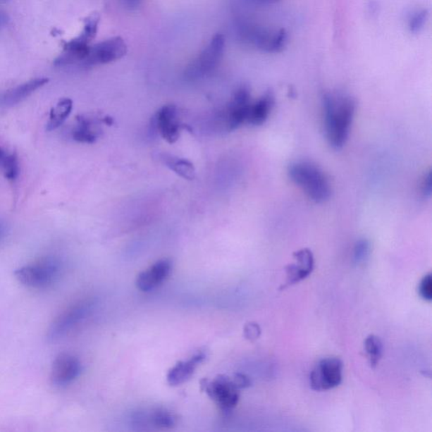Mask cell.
Instances as JSON below:
<instances>
[{
	"mask_svg": "<svg viewBox=\"0 0 432 432\" xmlns=\"http://www.w3.org/2000/svg\"><path fill=\"white\" fill-rule=\"evenodd\" d=\"M325 135L329 144L339 149L350 135L356 113V102L343 93H327L323 98Z\"/></svg>",
	"mask_w": 432,
	"mask_h": 432,
	"instance_id": "6da1fadb",
	"label": "cell"
},
{
	"mask_svg": "<svg viewBox=\"0 0 432 432\" xmlns=\"http://www.w3.org/2000/svg\"><path fill=\"white\" fill-rule=\"evenodd\" d=\"M292 181L316 203H323L331 198V185L318 166L310 161L293 162L288 168Z\"/></svg>",
	"mask_w": 432,
	"mask_h": 432,
	"instance_id": "7a4b0ae2",
	"label": "cell"
},
{
	"mask_svg": "<svg viewBox=\"0 0 432 432\" xmlns=\"http://www.w3.org/2000/svg\"><path fill=\"white\" fill-rule=\"evenodd\" d=\"M61 264L55 258H45L25 265L15 272L16 280L27 288L42 289L57 280L61 275Z\"/></svg>",
	"mask_w": 432,
	"mask_h": 432,
	"instance_id": "3957f363",
	"label": "cell"
},
{
	"mask_svg": "<svg viewBox=\"0 0 432 432\" xmlns=\"http://www.w3.org/2000/svg\"><path fill=\"white\" fill-rule=\"evenodd\" d=\"M201 388L225 412H230L238 404L240 389L233 382V378L220 375L213 380L201 381Z\"/></svg>",
	"mask_w": 432,
	"mask_h": 432,
	"instance_id": "277c9868",
	"label": "cell"
},
{
	"mask_svg": "<svg viewBox=\"0 0 432 432\" xmlns=\"http://www.w3.org/2000/svg\"><path fill=\"white\" fill-rule=\"evenodd\" d=\"M94 303L90 300L80 301L63 311L54 319L48 331V340L56 341L66 336L77 325L91 314Z\"/></svg>",
	"mask_w": 432,
	"mask_h": 432,
	"instance_id": "5b68a950",
	"label": "cell"
},
{
	"mask_svg": "<svg viewBox=\"0 0 432 432\" xmlns=\"http://www.w3.org/2000/svg\"><path fill=\"white\" fill-rule=\"evenodd\" d=\"M224 49L225 38L221 34H217L199 56L187 67L185 72L187 78L199 79L215 70L223 56Z\"/></svg>",
	"mask_w": 432,
	"mask_h": 432,
	"instance_id": "8992f818",
	"label": "cell"
},
{
	"mask_svg": "<svg viewBox=\"0 0 432 432\" xmlns=\"http://www.w3.org/2000/svg\"><path fill=\"white\" fill-rule=\"evenodd\" d=\"M343 378V362L339 358H325L321 360L310 374L311 388L315 391L335 388Z\"/></svg>",
	"mask_w": 432,
	"mask_h": 432,
	"instance_id": "52a82bcc",
	"label": "cell"
},
{
	"mask_svg": "<svg viewBox=\"0 0 432 432\" xmlns=\"http://www.w3.org/2000/svg\"><path fill=\"white\" fill-rule=\"evenodd\" d=\"M252 104L251 92L247 85L239 87L223 113L226 130L233 131L247 123L248 111Z\"/></svg>",
	"mask_w": 432,
	"mask_h": 432,
	"instance_id": "ba28073f",
	"label": "cell"
},
{
	"mask_svg": "<svg viewBox=\"0 0 432 432\" xmlns=\"http://www.w3.org/2000/svg\"><path fill=\"white\" fill-rule=\"evenodd\" d=\"M126 53L127 45L123 38L113 37L91 47L82 63L85 66L109 63L122 58Z\"/></svg>",
	"mask_w": 432,
	"mask_h": 432,
	"instance_id": "9c48e42d",
	"label": "cell"
},
{
	"mask_svg": "<svg viewBox=\"0 0 432 432\" xmlns=\"http://www.w3.org/2000/svg\"><path fill=\"white\" fill-rule=\"evenodd\" d=\"M155 123L162 138L170 144L176 142L185 128L179 118L178 109L175 105L162 106L156 114Z\"/></svg>",
	"mask_w": 432,
	"mask_h": 432,
	"instance_id": "30bf717a",
	"label": "cell"
},
{
	"mask_svg": "<svg viewBox=\"0 0 432 432\" xmlns=\"http://www.w3.org/2000/svg\"><path fill=\"white\" fill-rule=\"evenodd\" d=\"M82 370L78 358L73 354L63 353L58 354L54 361L51 369V380L56 386H66L78 378Z\"/></svg>",
	"mask_w": 432,
	"mask_h": 432,
	"instance_id": "8fae6325",
	"label": "cell"
},
{
	"mask_svg": "<svg viewBox=\"0 0 432 432\" xmlns=\"http://www.w3.org/2000/svg\"><path fill=\"white\" fill-rule=\"evenodd\" d=\"M293 257L296 263L285 267L286 280L285 285L281 286V290L305 280L314 271V257L309 248H303L295 252Z\"/></svg>",
	"mask_w": 432,
	"mask_h": 432,
	"instance_id": "7c38bea8",
	"label": "cell"
},
{
	"mask_svg": "<svg viewBox=\"0 0 432 432\" xmlns=\"http://www.w3.org/2000/svg\"><path fill=\"white\" fill-rule=\"evenodd\" d=\"M172 271V262L165 259L157 261L151 267L141 272L136 279L137 288L141 292H149L156 289L166 280Z\"/></svg>",
	"mask_w": 432,
	"mask_h": 432,
	"instance_id": "4fadbf2b",
	"label": "cell"
},
{
	"mask_svg": "<svg viewBox=\"0 0 432 432\" xmlns=\"http://www.w3.org/2000/svg\"><path fill=\"white\" fill-rule=\"evenodd\" d=\"M132 425L139 429L147 426H155L157 428H172L175 425L173 414L165 409L156 408L151 410H138L131 416Z\"/></svg>",
	"mask_w": 432,
	"mask_h": 432,
	"instance_id": "5bb4252c",
	"label": "cell"
},
{
	"mask_svg": "<svg viewBox=\"0 0 432 432\" xmlns=\"http://www.w3.org/2000/svg\"><path fill=\"white\" fill-rule=\"evenodd\" d=\"M205 354L199 352L187 361H182L177 363L172 369L168 371L166 379L171 386H178L187 382L194 375L195 370L201 363L204 361Z\"/></svg>",
	"mask_w": 432,
	"mask_h": 432,
	"instance_id": "9a60e30c",
	"label": "cell"
},
{
	"mask_svg": "<svg viewBox=\"0 0 432 432\" xmlns=\"http://www.w3.org/2000/svg\"><path fill=\"white\" fill-rule=\"evenodd\" d=\"M252 42L260 49L267 53H280L288 44V35L285 29L280 31L269 33L263 31L254 32L251 34Z\"/></svg>",
	"mask_w": 432,
	"mask_h": 432,
	"instance_id": "2e32d148",
	"label": "cell"
},
{
	"mask_svg": "<svg viewBox=\"0 0 432 432\" xmlns=\"http://www.w3.org/2000/svg\"><path fill=\"white\" fill-rule=\"evenodd\" d=\"M273 104H275V96L272 92H268L258 100L252 101L246 124L252 126L262 125L271 115Z\"/></svg>",
	"mask_w": 432,
	"mask_h": 432,
	"instance_id": "e0dca14e",
	"label": "cell"
},
{
	"mask_svg": "<svg viewBox=\"0 0 432 432\" xmlns=\"http://www.w3.org/2000/svg\"><path fill=\"white\" fill-rule=\"evenodd\" d=\"M49 80L47 78H37L13 88L4 94L3 102L8 106L18 104L35 92L37 90L44 87L47 83H49Z\"/></svg>",
	"mask_w": 432,
	"mask_h": 432,
	"instance_id": "ac0fdd59",
	"label": "cell"
},
{
	"mask_svg": "<svg viewBox=\"0 0 432 432\" xmlns=\"http://www.w3.org/2000/svg\"><path fill=\"white\" fill-rule=\"evenodd\" d=\"M76 121V126L72 131L73 139L80 143H95L101 134L98 124L93 119L85 116L77 117Z\"/></svg>",
	"mask_w": 432,
	"mask_h": 432,
	"instance_id": "d6986e66",
	"label": "cell"
},
{
	"mask_svg": "<svg viewBox=\"0 0 432 432\" xmlns=\"http://www.w3.org/2000/svg\"><path fill=\"white\" fill-rule=\"evenodd\" d=\"M160 161L170 170L187 180H194L196 177V170L191 161L170 155L168 153L160 154Z\"/></svg>",
	"mask_w": 432,
	"mask_h": 432,
	"instance_id": "ffe728a7",
	"label": "cell"
},
{
	"mask_svg": "<svg viewBox=\"0 0 432 432\" xmlns=\"http://www.w3.org/2000/svg\"><path fill=\"white\" fill-rule=\"evenodd\" d=\"M73 109V101L68 98L59 101L56 106L51 110L49 121L47 124V130L53 131L61 127L67 118L70 116Z\"/></svg>",
	"mask_w": 432,
	"mask_h": 432,
	"instance_id": "44dd1931",
	"label": "cell"
},
{
	"mask_svg": "<svg viewBox=\"0 0 432 432\" xmlns=\"http://www.w3.org/2000/svg\"><path fill=\"white\" fill-rule=\"evenodd\" d=\"M364 346L369 364L371 369H375L383 357V342L378 336L371 335L366 338Z\"/></svg>",
	"mask_w": 432,
	"mask_h": 432,
	"instance_id": "7402d4cb",
	"label": "cell"
},
{
	"mask_svg": "<svg viewBox=\"0 0 432 432\" xmlns=\"http://www.w3.org/2000/svg\"><path fill=\"white\" fill-rule=\"evenodd\" d=\"M98 23H99V16L97 15L93 14L87 17L85 20V27L82 32L77 37H78L80 40L85 42V44H90V42L96 37Z\"/></svg>",
	"mask_w": 432,
	"mask_h": 432,
	"instance_id": "603a6c76",
	"label": "cell"
},
{
	"mask_svg": "<svg viewBox=\"0 0 432 432\" xmlns=\"http://www.w3.org/2000/svg\"><path fill=\"white\" fill-rule=\"evenodd\" d=\"M0 166H2L4 170V177L8 180L14 181L18 177L20 172L19 161L16 154L6 155Z\"/></svg>",
	"mask_w": 432,
	"mask_h": 432,
	"instance_id": "cb8c5ba5",
	"label": "cell"
},
{
	"mask_svg": "<svg viewBox=\"0 0 432 432\" xmlns=\"http://www.w3.org/2000/svg\"><path fill=\"white\" fill-rule=\"evenodd\" d=\"M371 251L370 242L366 239L359 240L354 247L353 260L356 264L364 263L369 258Z\"/></svg>",
	"mask_w": 432,
	"mask_h": 432,
	"instance_id": "d4e9b609",
	"label": "cell"
},
{
	"mask_svg": "<svg viewBox=\"0 0 432 432\" xmlns=\"http://www.w3.org/2000/svg\"><path fill=\"white\" fill-rule=\"evenodd\" d=\"M428 11L422 10L414 13L412 18L409 20V27L410 32L418 33L424 27L427 18H428Z\"/></svg>",
	"mask_w": 432,
	"mask_h": 432,
	"instance_id": "484cf974",
	"label": "cell"
},
{
	"mask_svg": "<svg viewBox=\"0 0 432 432\" xmlns=\"http://www.w3.org/2000/svg\"><path fill=\"white\" fill-rule=\"evenodd\" d=\"M431 273L426 275L419 286V293L425 301L431 302L432 299V278Z\"/></svg>",
	"mask_w": 432,
	"mask_h": 432,
	"instance_id": "4316f807",
	"label": "cell"
},
{
	"mask_svg": "<svg viewBox=\"0 0 432 432\" xmlns=\"http://www.w3.org/2000/svg\"><path fill=\"white\" fill-rule=\"evenodd\" d=\"M261 335V328L259 325L256 323H248L245 327V337L247 340L254 341L258 340Z\"/></svg>",
	"mask_w": 432,
	"mask_h": 432,
	"instance_id": "83f0119b",
	"label": "cell"
},
{
	"mask_svg": "<svg viewBox=\"0 0 432 432\" xmlns=\"http://www.w3.org/2000/svg\"><path fill=\"white\" fill-rule=\"evenodd\" d=\"M235 384L239 389L247 388L251 386V379L247 376L242 374H235L233 376Z\"/></svg>",
	"mask_w": 432,
	"mask_h": 432,
	"instance_id": "f1b7e54d",
	"label": "cell"
},
{
	"mask_svg": "<svg viewBox=\"0 0 432 432\" xmlns=\"http://www.w3.org/2000/svg\"><path fill=\"white\" fill-rule=\"evenodd\" d=\"M421 192L426 198H430L431 195V173H427L421 183Z\"/></svg>",
	"mask_w": 432,
	"mask_h": 432,
	"instance_id": "f546056e",
	"label": "cell"
},
{
	"mask_svg": "<svg viewBox=\"0 0 432 432\" xmlns=\"http://www.w3.org/2000/svg\"><path fill=\"white\" fill-rule=\"evenodd\" d=\"M140 2L141 0H126L127 6L132 8L138 7Z\"/></svg>",
	"mask_w": 432,
	"mask_h": 432,
	"instance_id": "4dcf8cb0",
	"label": "cell"
},
{
	"mask_svg": "<svg viewBox=\"0 0 432 432\" xmlns=\"http://www.w3.org/2000/svg\"><path fill=\"white\" fill-rule=\"evenodd\" d=\"M254 1L256 3H259V4H266L276 3V2L280 1V0H254Z\"/></svg>",
	"mask_w": 432,
	"mask_h": 432,
	"instance_id": "1f68e13d",
	"label": "cell"
},
{
	"mask_svg": "<svg viewBox=\"0 0 432 432\" xmlns=\"http://www.w3.org/2000/svg\"><path fill=\"white\" fill-rule=\"evenodd\" d=\"M6 154L2 151V149L0 148V165L2 163V161L4 160V156H6Z\"/></svg>",
	"mask_w": 432,
	"mask_h": 432,
	"instance_id": "d6a6232c",
	"label": "cell"
},
{
	"mask_svg": "<svg viewBox=\"0 0 432 432\" xmlns=\"http://www.w3.org/2000/svg\"><path fill=\"white\" fill-rule=\"evenodd\" d=\"M4 234V226L2 223H0V239H1Z\"/></svg>",
	"mask_w": 432,
	"mask_h": 432,
	"instance_id": "836d02e7",
	"label": "cell"
}]
</instances>
